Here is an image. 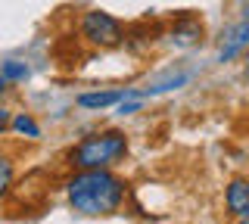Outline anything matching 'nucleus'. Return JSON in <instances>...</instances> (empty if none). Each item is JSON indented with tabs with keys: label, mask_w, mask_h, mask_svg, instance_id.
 Here are the masks:
<instances>
[{
	"label": "nucleus",
	"mask_w": 249,
	"mask_h": 224,
	"mask_svg": "<svg viewBox=\"0 0 249 224\" xmlns=\"http://www.w3.org/2000/svg\"><path fill=\"white\" fill-rule=\"evenodd\" d=\"M202 37V25L196 19H181L175 28H171V44H178V47H190V44H196Z\"/></svg>",
	"instance_id": "0eeeda50"
},
{
	"label": "nucleus",
	"mask_w": 249,
	"mask_h": 224,
	"mask_svg": "<svg viewBox=\"0 0 249 224\" xmlns=\"http://www.w3.org/2000/svg\"><path fill=\"white\" fill-rule=\"evenodd\" d=\"M246 75H249V53H246Z\"/></svg>",
	"instance_id": "4468645a"
},
{
	"label": "nucleus",
	"mask_w": 249,
	"mask_h": 224,
	"mask_svg": "<svg viewBox=\"0 0 249 224\" xmlns=\"http://www.w3.org/2000/svg\"><path fill=\"white\" fill-rule=\"evenodd\" d=\"M243 47H249V19H243V22H240V25L228 34V44L221 47L218 59H221V63H228V59H233Z\"/></svg>",
	"instance_id": "423d86ee"
},
{
	"label": "nucleus",
	"mask_w": 249,
	"mask_h": 224,
	"mask_svg": "<svg viewBox=\"0 0 249 224\" xmlns=\"http://www.w3.org/2000/svg\"><path fill=\"white\" fill-rule=\"evenodd\" d=\"M78 28H81V37L90 44V47H100V50H112L119 47L124 41V28L122 22L115 16H109L103 10H88L81 13V22H78Z\"/></svg>",
	"instance_id": "7ed1b4c3"
},
{
	"label": "nucleus",
	"mask_w": 249,
	"mask_h": 224,
	"mask_svg": "<svg viewBox=\"0 0 249 224\" xmlns=\"http://www.w3.org/2000/svg\"><path fill=\"white\" fill-rule=\"evenodd\" d=\"M13 177H16V165H13V156L0 153V199L10 193L13 187Z\"/></svg>",
	"instance_id": "9d476101"
},
{
	"label": "nucleus",
	"mask_w": 249,
	"mask_h": 224,
	"mask_svg": "<svg viewBox=\"0 0 249 224\" xmlns=\"http://www.w3.org/2000/svg\"><path fill=\"white\" fill-rule=\"evenodd\" d=\"M243 19H249V0L243 3Z\"/></svg>",
	"instance_id": "f8f14e48"
},
{
	"label": "nucleus",
	"mask_w": 249,
	"mask_h": 224,
	"mask_svg": "<svg viewBox=\"0 0 249 224\" xmlns=\"http://www.w3.org/2000/svg\"><path fill=\"white\" fill-rule=\"evenodd\" d=\"M66 196L78 215L100 218V215L119 212L124 196H128V187L109 168H88V172H75L66 181Z\"/></svg>",
	"instance_id": "f257e3e1"
},
{
	"label": "nucleus",
	"mask_w": 249,
	"mask_h": 224,
	"mask_svg": "<svg viewBox=\"0 0 249 224\" xmlns=\"http://www.w3.org/2000/svg\"><path fill=\"white\" fill-rule=\"evenodd\" d=\"M128 153V137L119 128L109 131H97V134L81 137L72 150H69V165L78 172H88V168H112L119 159H124Z\"/></svg>",
	"instance_id": "f03ea898"
},
{
	"label": "nucleus",
	"mask_w": 249,
	"mask_h": 224,
	"mask_svg": "<svg viewBox=\"0 0 249 224\" xmlns=\"http://www.w3.org/2000/svg\"><path fill=\"white\" fill-rule=\"evenodd\" d=\"M224 208L233 218H243L249 215V177H233L224 187Z\"/></svg>",
	"instance_id": "20e7f679"
},
{
	"label": "nucleus",
	"mask_w": 249,
	"mask_h": 224,
	"mask_svg": "<svg viewBox=\"0 0 249 224\" xmlns=\"http://www.w3.org/2000/svg\"><path fill=\"white\" fill-rule=\"evenodd\" d=\"M3 131H10V109L0 106V134H3Z\"/></svg>",
	"instance_id": "9b49d317"
},
{
	"label": "nucleus",
	"mask_w": 249,
	"mask_h": 224,
	"mask_svg": "<svg viewBox=\"0 0 249 224\" xmlns=\"http://www.w3.org/2000/svg\"><path fill=\"white\" fill-rule=\"evenodd\" d=\"M10 131L19 134V137H28V140H37V137H41V125H37L28 112H19L16 119H10Z\"/></svg>",
	"instance_id": "1a4fd4ad"
},
{
	"label": "nucleus",
	"mask_w": 249,
	"mask_h": 224,
	"mask_svg": "<svg viewBox=\"0 0 249 224\" xmlns=\"http://www.w3.org/2000/svg\"><path fill=\"white\" fill-rule=\"evenodd\" d=\"M237 224H249V215H243V218H237Z\"/></svg>",
	"instance_id": "ddd939ff"
},
{
	"label": "nucleus",
	"mask_w": 249,
	"mask_h": 224,
	"mask_svg": "<svg viewBox=\"0 0 249 224\" xmlns=\"http://www.w3.org/2000/svg\"><path fill=\"white\" fill-rule=\"evenodd\" d=\"M28 75H31V69L25 63H19V59H6V63L0 66V90H6L10 81H25Z\"/></svg>",
	"instance_id": "6e6552de"
},
{
	"label": "nucleus",
	"mask_w": 249,
	"mask_h": 224,
	"mask_svg": "<svg viewBox=\"0 0 249 224\" xmlns=\"http://www.w3.org/2000/svg\"><path fill=\"white\" fill-rule=\"evenodd\" d=\"M131 90L119 87V90H97V94H81L78 97V106L81 109H106V106H119Z\"/></svg>",
	"instance_id": "39448f33"
}]
</instances>
